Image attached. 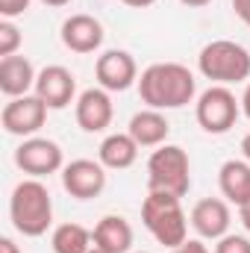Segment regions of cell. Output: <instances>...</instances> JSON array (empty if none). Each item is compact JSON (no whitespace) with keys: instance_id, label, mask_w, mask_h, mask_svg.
<instances>
[{"instance_id":"obj_1","label":"cell","mask_w":250,"mask_h":253,"mask_svg":"<svg viewBox=\"0 0 250 253\" xmlns=\"http://www.w3.org/2000/svg\"><path fill=\"white\" fill-rule=\"evenodd\" d=\"M138 94L147 109H183L197 94V80L180 62H153L138 77Z\"/></svg>"},{"instance_id":"obj_2","label":"cell","mask_w":250,"mask_h":253,"mask_svg":"<svg viewBox=\"0 0 250 253\" xmlns=\"http://www.w3.org/2000/svg\"><path fill=\"white\" fill-rule=\"evenodd\" d=\"M9 218L15 230L27 239H39L53 227V197L36 177L21 180L9 197Z\"/></svg>"},{"instance_id":"obj_3","label":"cell","mask_w":250,"mask_h":253,"mask_svg":"<svg viewBox=\"0 0 250 253\" xmlns=\"http://www.w3.org/2000/svg\"><path fill=\"white\" fill-rule=\"evenodd\" d=\"M141 224L168 251L180 248L188 239V215L183 212L180 197L168 191H147L141 203Z\"/></svg>"},{"instance_id":"obj_4","label":"cell","mask_w":250,"mask_h":253,"mask_svg":"<svg viewBox=\"0 0 250 253\" xmlns=\"http://www.w3.org/2000/svg\"><path fill=\"white\" fill-rule=\"evenodd\" d=\"M197 71L212 80L215 85H230V83H245L250 77V50L230 42V39H215L200 47L197 53Z\"/></svg>"},{"instance_id":"obj_5","label":"cell","mask_w":250,"mask_h":253,"mask_svg":"<svg viewBox=\"0 0 250 253\" xmlns=\"http://www.w3.org/2000/svg\"><path fill=\"white\" fill-rule=\"evenodd\" d=\"M147 189L186 197L191 189V162L180 144H159L147 159Z\"/></svg>"},{"instance_id":"obj_6","label":"cell","mask_w":250,"mask_h":253,"mask_svg":"<svg viewBox=\"0 0 250 253\" xmlns=\"http://www.w3.org/2000/svg\"><path fill=\"white\" fill-rule=\"evenodd\" d=\"M239 115H242V97H236L227 85H209L194 103V118L209 135L230 132Z\"/></svg>"},{"instance_id":"obj_7","label":"cell","mask_w":250,"mask_h":253,"mask_svg":"<svg viewBox=\"0 0 250 253\" xmlns=\"http://www.w3.org/2000/svg\"><path fill=\"white\" fill-rule=\"evenodd\" d=\"M15 165H18L24 174L42 180V177H50V174L62 171L65 168V153L53 138L33 135V138H24V141L18 144V150H15Z\"/></svg>"},{"instance_id":"obj_8","label":"cell","mask_w":250,"mask_h":253,"mask_svg":"<svg viewBox=\"0 0 250 253\" xmlns=\"http://www.w3.org/2000/svg\"><path fill=\"white\" fill-rule=\"evenodd\" d=\"M47 121V103L36 94H24V97H12L3 112H0V124L9 135L18 138H33Z\"/></svg>"},{"instance_id":"obj_9","label":"cell","mask_w":250,"mask_h":253,"mask_svg":"<svg viewBox=\"0 0 250 253\" xmlns=\"http://www.w3.org/2000/svg\"><path fill=\"white\" fill-rule=\"evenodd\" d=\"M62 186L77 200H91L106 189V165L100 159H74L62 168Z\"/></svg>"},{"instance_id":"obj_10","label":"cell","mask_w":250,"mask_h":253,"mask_svg":"<svg viewBox=\"0 0 250 253\" xmlns=\"http://www.w3.org/2000/svg\"><path fill=\"white\" fill-rule=\"evenodd\" d=\"M188 224L194 227V233L200 239H209V242H218L221 236L230 233V224H233V212H230V203L224 197H203L191 206V215H188Z\"/></svg>"},{"instance_id":"obj_11","label":"cell","mask_w":250,"mask_h":253,"mask_svg":"<svg viewBox=\"0 0 250 253\" xmlns=\"http://www.w3.org/2000/svg\"><path fill=\"white\" fill-rule=\"evenodd\" d=\"M94 77L106 91H126L138 83V65L126 50H106L94 62Z\"/></svg>"},{"instance_id":"obj_12","label":"cell","mask_w":250,"mask_h":253,"mask_svg":"<svg viewBox=\"0 0 250 253\" xmlns=\"http://www.w3.org/2000/svg\"><path fill=\"white\" fill-rule=\"evenodd\" d=\"M33 94L42 97V100L47 103V109H65V106L74 103L77 80H74V74H71L65 65H47V68L39 71Z\"/></svg>"},{"instance_id":"obj_13","label":"cell","mask_w":250,"mask_h":253,"mask_svg":"<svg viewBox=\"0 0 250 253\" xmlns=\"http://www.w3.org/2000/svg\"><path fill=\"white\" fill-rule=\"evenodd\" d=\"M74 115L83 132H103L115 118V106L106 88H85L77 103H74Z\"/></svg>"},{"instance_id":"obj_14","label":"cell","mask_w":250,"mask_h":253,"mask_svg":"<svg viewBox=\"0 0 250 253\" xmlns=\"http://www.w3.org/2000/svg\"><path fill=\"white\" fill-rule=\"evenodd\" d=\"M103 36H106V33H103V24H100L94 15L80 12V15H71V18L62 21V44L71 53L85 56V53L100 50Z\"/></svg>"},{"instance_id":"obj_15","label":"cell","mask_w":250,"mask_h":253,"mask_svg":"<svg viewBox=\"0 0 250 253\" xmlns=\"http://www.w3.org/2000/svg\"><path fill=\"white\" fill-rule=\"evenodd\" d=\"M36 77L39 71L27 56H6L0 59V91L12 100V97H24L36 88Z\"/></svg>"},{"instance_id":"obj_16","label":"cell","mask_w":250,"mask_h":253,"mask_svg":"<svg viewBox=\"0 0 250 253\" xmlns=\"http://www.w3.org/2000/svg\"><path fill=\"white\" fill-rule=\"evenodd\" d=\"M91 233H94V245L106 253H132L135 233H132V224L121 215H103Z\"/></svg>"},{"instance_id":"obj_17","label":"cell","mask_w":250,"mask_h":253,"mask_svg":"<svg viewBox=\"0 0 250 253\" xmlns=\"http://www.w3.org/2000/svg\"><path fill=\"white\" fill-rule=\"evenodd\" d=\"M218 186L227 203L245 206L250 200V162L248 159H227L218 171Z\"/></svg>"},{"instance_id":"obj_18","label":"cell","mask_w":250,"mask_h":253,"mask_svg":"<svg viewBox=\"0 0 250 253\" xmlns=\"http://www.w3.org/2000/svg\"><path fill=\"white\" fill-rule=\"evenodd\" d=\"M126 132L135 138L138 147H159V144H165V138L171 132V124L159 109H141V112H135L129 118Z\"/></svg>"},{"instance_id":"obj_19","label":"cell","mask_w":250,"mask_h":253,"mask_svg":"<svg viewBox=\"0 0 250 253\" xmlns=\"http://www.w3.org/2000/svg\"><path fill=\"white\" fill-rule=\"evenodd\" d=\"M138 144L129 132H112L100 141V150H97V159L112 168V171H124V168H132L135 159H138Z\"/></svg>"},{"instance_id":"obj_20","label":"cell","mask_w":250,"mask_h":253,"mask_svg":"<svg viewBox=\"0 0 250 253\" xmlns=\"http://www.w3.org/2000/svg\"><path fill=\"white\" fill-rule=\"evenodd\" d=\"M53 253H88L94 245V233L83 224H59L50 236Z\"/></svg>"},{"instance_id":"obj_21","label":"cell","mask_w":250,"mask_h":253,"mask_svg":"<svg viewBox=\"0 0 250 253\" xmlns=\"http://www.w3.org/2000/svg\"><path fill=\"white\" fill-rule=\"evenodd\" d=\"M21 42H24V36H21V30L15 27V21L3 18V21H0V59L15 56L18 47H21Z\"/></svg>"},{"instance_id":"obj_22","label":"cell","mask_w":250,"mask_h":253,"mask_svg":"<svg viewBox=\"0 0 250 253\" xmlns=\"http://www.w3.org/2000/svg\"><path fill=\"white\" fill-rule=\"evenodd\" d=\"M215 253H250V239L248 236H236L227 233L215 242Z\"/></svg>"},{"instance_id":"obj_23","label":"cell","mask_w":250,"mask_h":253,"mask_svg":"<svg viewBox=\"0 0 250 253\" xmlns=\"http://www.w3.org/2000/svg\"><path fill=\"white\" fill-rule=\"evenodd\" d=\"M30 3H33V0H0V15L12 21V18L24 15V12L30 9Z\"/></svg>"},{"instance_id":"obj_24","label":"cell","mask_w":250,"mask_h":253,"mask_svg":"<svg viewBox=\"0 0 250 253\" xmlns=\"http://www.w3.org/2000/svg\"><path fill=\"white\" fill-rule=\"evenodd\" d=\"M171 253H212V251H209V248H206L200 239H186L180 248H174Z\"/></svg>"},{"instance_id":"obj_25","label":"cell","mask_w":250,"mask_h":253,"mask_svg":"<svg viewBox=\"0 0 250 253\" xmlns=\"http://www.w3.org/2000/svg\"><path fill=\"white\" fill-rule=\"evenodd\" d=\"M233 9H236V15L242 18V24L250 27V0H233Z\"/></svg>"},{"instance_id":"obj_26","label":"cell","mask_w":250,"mask_h":253,"mask_svg":"<svg viewBox=\"0 0 250 253\" xmlns=\"http://www.w3.org/2000/svg\"><path fill=\"white\" fill-rule=\"evenodd\" d=\"M0 253H21V248H18L9 236H3V239H0Z\"/></svg>"},{"instance_id":"obj_27","label":"cell","mask_w":250,"mask_h":253,"mask_svg":"<svg viewBox=\"0 0 250 253\" xmlns=\"http://www.w3.org/2000/svg\"><path fill=\"white\" fill-rule=\"evenodd\" d=\"M239 218H242V224H245V230L250 233V200L245 206H239Z\"/></svg>"},{"instance_id":"obj_28","label":"cell","mask_w":250,"mask_h":253,"mask_svg":"<svg viewBox=\"0 0 250 253\" xmlns=\"http://www.w3.org/2000/svg\"><path fill=\"white\" fill-rule=\"evenodd\" d=\"M124 6H129V9H147V6H153L156 0H121Z\"/></svg>"},{"instance_id":"obj_29","label":"cell","mask_w":250,"mask_h":253,"mask_svg":"<svg viewBox=\"0 0 250 253\" xmlns=\"http://www.w3.org/2000/svg\"><path fill=\"white\" fill-rule=\"evenodd\" d=\"M242 115L250 118V83H248V88H245V94H242Z\"/></svg>"},{"instance_id":"obj_30","label":"cell","mask_w":250,"mask_h":253,"mask_svg":"<svg viewBox=\"0 0 250 253\" xmlns=\"http://www.w3.org/2000/svg\"><path fill=\"white\" fill-rule=\"evenodd\" d=\"M183 6H188V9H203V6H209L212 0H180Z\"/></svg>"},{"instance_id":"obj_31","label":"cell","mask_w":250,"mask_h":253,"mask_svg":"<svg viewBox=\"0 0 250 253\" xmlns=\"http://www.w3.org/2000/svg\"><path fill=\"white\" fill-rule=\"evenodd\" d=\"M242 156H245V159L250 162V132L245 135V138H242Z\"/></svg>"},{"instance_id":"obj_32","label":"cell","mask_w":250,"mask_h":253,"mask_svg":"<svg viewBox=\"0 0 250 253\" xmlns=\"http://www.w3.org/2000/svg\"><path fill=\"white\" fill-rule=\"evenodd\" d=\"M44 6H53V9H59V6H68L71 0H42Z\"/></svg>"},{"instance_id":"obj_33","label":"cell","mask_w":250,"mask_h":253,"mask_svg":"<svg viewBox=\"0 0 250 253\" xmlns=\"http://www.w3.org/2000/svg\"><path fill=\"white\" fill-rule=\"evenodd\" d=\"M88 253H106V251H103V248H97V245H91V251H88Z\"/></svg>"},{"instance_id":"obj_34","label":"cell","mask_w":250,"mask_h":253,"mask_svg":"<svg viewBox=\"0 0 250 253\" xmlns=\"http://www.w3.org/2000/svg\"><path fill=\"white\" fill-rule=\"evenodd\" d=\"M132 253H150V251H132Z\"/></svg>"}]
</instances>
